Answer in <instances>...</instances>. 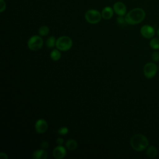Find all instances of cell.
Masks as SVG:
<instances>
[{"mask_svg": "<svg viewBox=\"0 0 159 159\" xmlns=\"http://www.w3.org/2000/svg\"><path fill=\"white\" fill-rule=\"evenodd\" d=\"M145 12L140 7H136L130 10L125 16L127 24L135 25L140 23L145 19Z\"/></svg>", "mask_w": 159, "mask_h": 159, "instance_id": "obj_1", "label": "cell"}, {"mask_svg": "<svg viewBox=\"0 0 159 159\" xmlns=\"http://www.w3.org/2000/svg\"><path fill=\"white\" fill-rule=\"evenodd\" d=\"M130 142L132 148L137 152L143 151L148 146V140L147 138L140 134L134 135L131 137Z\"/></svg>", "mask_w": 159, "mask_h": 159, "instance_id": "obj_2", "label": "cell"}, {"mask_svg": "<svg viewBox=\"0 0 159 159\" xmlns=\"http://www.w3.org/2000/svg\"><path fill=\"white\" fill-rule=\"evenodd\" d=\"M73 45L72 40L68 36L60 37L56 41V47L60 51H67L70 50Z\"/></svg>", "mask_w": 159, "mask_h": 159, "instance_id": "obj_3", "label": "cell"}, {"mask_svg": "<svg viewBox=\"0 0 159 159\" xmlns=\"http://www.w3.org/2000/svg\"><path fill=\"white\" fill-rule=\"evenodd\" d=\"M85 19L88 22L92 24H98L99 22L102 18L101 13L96 9H89L84 14Z\"/></svg>", "mask_w": 159, "mask_h": 159, "instance_id": "obj_4", "label": "cell"}, {"mask_svg": "<svg viewBox=\"0 0 159 159\" xmlns=\"http://www.w3.org/2000/svg\"><path fill=\"white\" fill-rule=\"evenodd\" d=\"M43 44V39L39 35L32 36L27 42L28 48L32 51H37L40 50Z\"/></svg>", "mask_w": 159, "mask_h": 159, "instance_id": "obj_5", "label": "cell"}, {"mask_svg": "<svg viewBox=\"0 0 159 159\" xmlns=\"http://www.w3.org/2000/svg\"><path fill=\"white\" fill-rule=\"evenodd\" d=\"M157 72V66L152 62L147 63L143 67V73L146 78H152Z\"/></svg>", "mask_w": 159, "mask_h": 159, "instance_id": "obj_6", "label": "cell"}, {"mask_svg": "<svg viewBox=\"0 0 159 159\" xmlns=\"http://www.w3.org/2000/svg\"><path fill=\"white\" fill-rule=\"evenodd\" d=\"M140 34L146 39H152L155 34V30L151 25H144L140 28Z\"/></svg>", "mask_w": 159, "mask_h": 159, "instance_id": "obj_7", "label": "cell"}, {"mask_svg": "<svg viewBox=\"0 0 159 159\" xmlns=\"http://www.w3.org/2000/svg\"><path fill=\"white\" fill-rule=\"evenodd\" d=\"M48 129V124L43 119L37 120L35 124V130L39 134L45 133Z\"/></svg>", "mask_w": 159, "mask_h": 159, "instance_id": "obj_8", "label": "cell"}, {"mask_svg": "<svg viewBox=\"0 0 159 159\" xmlns=\"http://www.w3.org/2000/svg\"><path fill=\"white\" fill-rule=\"evenodd\" d=\"M113 9L114 12L120 16H124L126 15L127 8L124 3L120 1L116 2L113 5Z\"/></svg>", "mask_w": 159, "mask_h": 159, "instance_id": "obj_9", "label": "cell"}, {"mask_svg": "<svg viewBox=\"0 0 159 159\" xmlns=\"http://www.w3.org/2000/svg\"><path fill=\"white\" fill-rule=\"evenodd\" d=\"M66 153V149L61 145H58L53 150V156L56 159L63 158Z\"/></svg>", "mask_w": 159, "mask_h": 159, "instance_id": "obj_10", "label": "cell"}, {"mask_svg": "<svg viewBox=\"0 0 159 159\" xmlns=\"http://www.w3.org/2000/svg\"><path fill=\"white\" fill-rule=\"evenodd\" d=\"M114 9L110 6H106L105 7L102 12H101V15L102 17L106 20H108L112 18L114 14Z\"/></svg>", "mask_w": 159, "mask_h": 159, "instance_id": "obj_11", "label": "cell"}, {"mask_svg": "<svg viewBox=\"0 0 159 159\" xmlns=\"http://www.w3.org/2000/svg\"><path fill=\"white\" fill-rule=\"evenodd\" d=\"M47 156V152L43 148L37 150L32 154V158L34 159H46Z\"/></svg>", "mask_w": 159, "mask_h": 159, "instance_id": "obj_12", "label": "cell"}, {"mask_svg": "<svg viewBox=\"0 0 159 159\" xmlns=\"http://www.w3.org/2000/svg\"><path fill=\"white\" fill-rule=\"evenodd\" d=\"M158 154V150L154 146H150L147 149V155L149 158H153L157 157Z\"/></svg>", "mask_w": 159, "mask_h": 159, "instance_id": "obj_13", "label": "cell"}, {"mask_svg": "<svg viewBox=\"0 0 159 159\" xmlns=\"http://www.w3.org/2000/svg\"><path fill=\"white\" fill-rule=\"evenodd\" d=\"M65 146L69 150H74L77 148L78 143L74 139H69L66 142Z\"/></svg>", "mask_w": 159, "mask_h": 159, "instance_id": "obj_14", "label": "cell"}, {"mask_svg": "<svg viewBox=\"0 0 159 159\" xmlns=\"http://www.w3.org/2000/svg\"><path fill=\"white\" fill-rule=\"evenodd\" d=\"M56 41H57V40L54 36L49 37L46 40L47 47L49 48H53L55 47V45H56Z\"/></svg>", "mask_w": 159, "mask_h": 159, "instance_id": "obj_15", "label": "cell"}, {"mask_svg": "<svg viewBox=\"0 0 159 159\" xmlns=\"http://www.w3.org/2000/svg\"><path fill=\"white\" fill-rule=\"evenodd\" d=\"M50 58L53 61H58L61 58V53L58 49H53L50 53Z\"/></svg>", "mask_w": 159, "mask_h": 159, "instance_id": "obj_16", "label": "cell"}, {"mask_svg": "<svg viewBox=\"0 0 159 159\" xmlns=\"http://www.w3.org/2000/svg\"><path fill=\"white\" fill-rule=\"evenodd\" d=\"M150 46L153 49H159V37L152 39V40L150 41Z\"/></svg>", "mask_w": 159, "mask_h": 159, "instance_id": "obj_17", "label": "cell"}, {"mask_svg": "<svg viewBox=\"0 0 159 159\" xmlns=\"http://www.w3.org/2000/svg\"><path fill=\"white\" fill-rule=\"evenodd\" d=\"M49 32V28L47 25H42L39 29V34L41 36H47Z\"/></svg>", "mask_w": 159, "mask_h": 159, "instance_id": "obj_18", "label": "cell"}, {"mask_svg": "<svg viewBox=\"0 0 159 159\" xmlns=\"http://www.w3.org/2000/svg\"><path fill=\"white\" fill-rule=\"evenodd\" d=\"M117 22L120 25H124L127 24L125 17H124L123 16H119V17L117 18Z\"/></svg>", "mask_w": 159, "mask_h": 159, "instance_id": "obj_19", "label": "cell"}, {"mask_svg": "<svg viewBox=\"0 0 159 159\" xmlns=\"http://www.w3.org/2000/svg\"><path fill=\"white\" fill-rule=\"evenodd\" d=\"M57 132H58V134H60L61 135H66L68 132V129L66 127H60V129H58Z\"/></svg>", "mask_w": 159, "mask_h": 159, "instance_id": "obj_20", "label": "cell"}, {"mask_svg": "<svg viewBox=\"0 0 159 159\" xmlns=\"http://www.w3.org/2000/svg\"><path fill=\"white\" fill-rule=\"evenodd\" d=\"M152 59L153 61L157 62L159 61V52L157 51H154L152 54Z\"/></svg>", "mask_w": 159, "mask_h": 159, "instance_id": "obj_21", "label": "cell"}, {"mask_svg": "<svg viewBox=\"0 0 159 159\" xmlns=\"http://www.w3.org/2000/svg\"><path fill=\"white\" fill-rule=\"evenodd\" d=\"M6 7V2L4 0H0V12H2L4 11H5Z\"/></svg>", "mask_w": 159, "mask_h": 159, "instance_id": "obj_22", "label": "cell"}, {"mask_svg": "<svg viewBox=\"0 0 159 159\" xmlns=\"http://www.w3.org/2000/svg\"><path fill=\"white\" fill-rule=\"evenodd\" d=\"M40 146H41V147H42V148L46 149V148H47L49 147V144H48V142H47V141H43V142H42L41 143Z\"/></svg>", "mask_w": 159, "mask_h": 159, "instance_id": "obj_23", "label": "cell"}, {"mask_svg": "<svg viewBox=\"0 0 159 159\" xmlns=\"http://www.w3.org/2000/svg\"><path fill=\"white\" fill-rule=\"evenodd\" d=\"M64 142V140L63 138L61 137H58L57 139V143L58 145H61Z\"/></svg>", "mask_w": 159, "mask_h": 159, "instance_id": "obj_24", "label": "cell"}, {"mask_svg": "<svg viewBox=\"0 0 159 159\" xmlns=\"http://www.w3.org/2000/svg\"><path fill=\"white\" fill-rule=\"evenodd\" d=\"M0 157L2 159H7L8 158V157H7V154L4 153V152H1L0 153Z\"/></svg>", "mask_w": 159, "mask_h": 159, "instance_id": "obj_25", "label": "cell"}, {"mask_svg": "<svg viewBox=\"0 0 159 159\" xmlns=\"http://www.w3.org/2000/svg\"><path fill=\"white\" fill-rule=\"evenodd\" d=\"M157 35L159 36V28L158 29V30H157Z\"/></svg>", "mask_w": 159, "mask_h": 159, "instance_id": "obj_26", "label": "cell"}, {"mask_svg": "<svg viewBox=\"0 0 159 159\" xmlns=\"http://www.w3.org/2000/svg\"><path fill=\"white\" fill-rule=\"evenodd\" d=\"M158 68H159V67H158Z\"/></svg>", "mask_w": 159, "mask_h": 159, "instance_id": "obj_27", "label": "cell"}]
</instances>
